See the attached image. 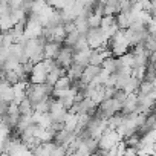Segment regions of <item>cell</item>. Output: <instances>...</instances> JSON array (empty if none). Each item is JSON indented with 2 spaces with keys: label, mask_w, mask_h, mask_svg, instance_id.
<instances>
[{
  "label": "cell",
  "mask_w": 156,
  "mask_h": 156,
  "mask_svg": "<svg viewBox=\"0 0 156 156\" xmlns=\"http://www.w3.org/2000/svg\"><path fill=\"white\" fill-rule=\"evenodd\" d=\"M101 22H103V16L92 14V16L89 17V25H90V28H98V26H101Z\"/></svg>",
  "instance_id": "8fae6325"
},
{
  "label": "cell",
  "mask_w": 156,
  "mask_h": 156,
  "mask_svg": "<svg viewBox=\"0 0 156 156\" xmlns=\"http://www.w3.org/2000/svg\"><path fill=\"white\" fill-rule=\"evenodd\" d=\"M67 87H72V78L69 75H63L55 83V89H67Z\"/></svg>",
  "instance_id": "9c48e42d"
},
{
  "label": "cell",
  "mask_w": 156,
  "mask_h": 156,
  "mask_svg": "<svg viewBox=\"0 0 156 156\" xmlns=\"http://www.w3.org/2000/svg\"><path fill=\"white\" fill-rule=\"evenodd\" d=\"M115 23H116V17L115 16H104L103 17V22H101V28L106 31V29L112 28Z\"/></svg>",
  "instance_id": "30bf717a"
},
{
  "label": "cell",
  "mask_w": 156,
  "mask_h": 156,
  "mask_svg": "<svg viewBox=\"0 0 156 156\" xmlns=\"http://www.w3.org/2000/svg\"><path fill=\"white\" fill-rule=\"evenodd\" d=\"M73 48H70V46H64V48H61V51H60V54L57 55V63L60 64V66H63V67H66V69H69L70 66H72V63H73Z\"/></svg>",
  "instance_id": "277c9868"
},
{
  "label": "cell",
  "mask_w": 156,
  "mask_h": 156,
  "mask_svg": "<svg viewBox=\"0 0 156 156\" xmlns=\"http://www.w3.org/2000/svg\"><path fill=\"white\" fill-rule=\"evenodd\" d=\"M121 135L118 133L116 129H110L107 127L104 130V133L101 135L100 138V148H104V150H110L113 145H116L119 141H121Z\"/></svg>",
  "instance_id": "6da1fadb"
},
{
  "label": "cell",
  "mask_w": 156,
  "mask_h": 156,
  "mask_svg": "<svg viewBox=\"0 0 156 156\" xmlns=\"http://www.w3.org/2000/svg\"><path fill=\"white\" fill-rule=\"evenodd\" d=\"M136 109H138V95L129 94L127 100L122 104V110L121 112L122 113H132V112H136Z\"/></svg>",
  "instance_id": "5b68a950"
},
{
  "label": "cell",
  "mask_w": 156,
  "mask_h": 156,
  "mask_svg": "<svg viewBox=\"0 0 156 156\" xmlns=\"http://www.w3.org/2000/svg\"><path fill=\"white\" fill-rule=\"evenodd\" d=\"M61 51V43L60 41H49L44 48V55L46 58H57V55L60 54Z\"/></svg>",
  "instance_id": "52a82bcc"
},
{
  "label": "cell",
  "mask_w": 156,
  "mask_h": 156,
  "mask_svg": "<svg viewBox=\"0 0 156 156\" xmlns=\"http://www.w3.org/2000/svg\"><path fill=\"white\" fill-rule=\"evenodd\" d=\"M86 37H87L89 46H90L92 49H95V48L101 46L103 43L109 41V40H106V34H104V29H103L101 26H98V28H90V29L87 31Z\"/></svg>",
  "instance_id": "7a4b0ae2"
},
{
  "label": "cell",
  "mask_w": 156,
  "mask_h": 156,
  "mask_svg": "<svg viewBox=\"0 0 156 156\" xmlns=\"http://www.w3.org/2000/svg\"><path fill=\"white\" fill-rule=\"evenodd\" d=\"M48 73H49V70H48L46 66H44V60L40 61V63H37V64L34 66L32 73H31V83H37V84H43V83H46V80H48Z\"/></svg>",
  "instance_id": "3957f363"
},
{
  "label": "cell",
  "mask_w": 156,
  "mask_h": 156,
  "mask_svg": "<svg viewBox=\"0 0 156 156\" xmlns=\"http://www.w3.org/2000/svg\"><path fill=\"white\" fill-rule=\"evenodd\" d=\"M80 35H81V32L80 31H73V32H69L67 34V37H66V40H64V46H70V48H73L75 44H76V41L80 40Z\"/></svg>",
  "instance_id": "ba28073f"
},
{
  "label": "cell",
  "mask_w": 156,
  "mask_h": 156,
  "mask_svg": "<svg viewBox=\"0 0 156 156\" xmlns=\"http://www.w3.org/2000/svg\"><path fill=\"white\" fill-rule=\"evenodd\" d=\"M84 69H86V67H84L83 64H80V63L73 61V63H72V66L67 69V75L72 78V81H76V80H80V78L83 76Z\"/></svg>",
  "instance_id": "8992f818"
}]
</instances>
